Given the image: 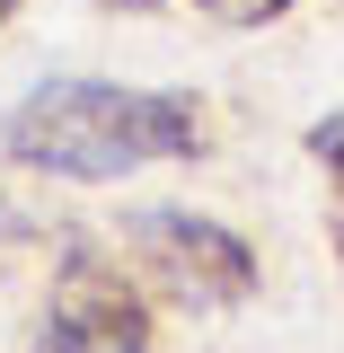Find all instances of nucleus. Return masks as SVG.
I'll list each match as a JSON object with an SVG mask.
<instances>
[{"instance_id":"nucleus-1","label":"nucleus","mask_w":344,"mask_h":353,"mask_svg":"<svg viewBox=\"0 0 344 353\" xmlns=\"http://www.w3.org/2000/svg\"><path fill=\"white\" fill-rule=\"evenodd\" d=\"M0 150L27 176L106 185L132 168H168L203 150V97L185 88H132V80H44L9 106Z\"/></svg>"},{"instance_id":"nucleus-2","label":"nucleus","mask_w":344,"mask_h":353,"mask_svg":"<svg viewBox=\"0 0 344 353\" xmlns=\"http://www.w3.org/2000/svg\"><path fill=\"white\" fill-rule=\"evenodd\" d=\"M124 248L141 256V283L168 292V301H185V309H239L256 292V248L230 221H212V212H176V203L132 212Z\"/></svg>"},{"instance_id":"nucleus-3","label":"nucleus","mask_w":344,"mask_h":353,"mask_svg":"<svg viewBox=\"0 0 344 353\" xmlns=\"http://www.w3.org/2000/svg\"><path fill=\"white\" fill-rule=\"evenodd\" d=\"M36 353H150V292L106 248H71L44 292Z\"/></svg>"},{"instance_id":"nucleus-4","label":"nucleus","mask_w":344,"mask_h":353,"mask_svg":"<svg viewBox=\"0 0 344 353\" xmlns=\"http://www.w3.org/2000/svg\"><path fill=\"white\" fill-rule=\"evenodd\" d=\"M309 159L327 168V230H336V265H344V115L309 124Z\"/></svg>"},{"instance_id":"nucleus-5","label":"nucleus","mask_w":344,"mask_h":353,"mask_svg":"<svg viewBox=\"0 0 344 353\" xmlns=\"http://www.w3.org/2000/svg\"><path fill=\"white\" fill-rule=\"evenodd\" d=\"M194 9H203V18H221V27H274L292 0H194Z\"/></svg>"},{"instance_id":"nucleus-6","label":"nucleus","mask_w":344,"mask_h":353,"mask_svg":"<svg viewBox=\"0 0 344 353\" xmlns=\"http://www.w3.org/2000/svg\"><path fill=\"white\" fill-rule=\"evenodd\" d=\"M106 9H159V0H106Z\"/></svg>"},{"instance_id":"nucleus-7","label":"nucleus","mask_w":344,"mask_h":353,"mask_svg":"<svg viewBox=\"0 0 344 353\" xmlns=\"http://www.w3.org/2000/svg\"><path fill=\"white\" fill-rule=\"evenodd\" d=\"M9 18H18V0H0V27H9Z\"/></svg>"},{"instance_id":"nucleus-8","label":"nucleus","mask_w":344,"mask_h":353,"mask_svg":"<svg viewBox=\"0 0 344 353\" xmlns=\"http://www.w3.org/2000/svg\"><path fill=\"white\" fill-rule=\"evenodd\" d=\"M0 221H9V212H0Z\"/></svg>"}]
</instances>
